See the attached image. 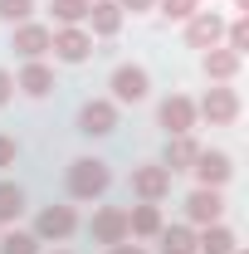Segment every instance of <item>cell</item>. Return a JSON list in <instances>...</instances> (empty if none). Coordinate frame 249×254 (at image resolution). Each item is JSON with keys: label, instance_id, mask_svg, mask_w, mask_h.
<instances>
[{"label": "cell", "instance_id": "1", "mask_svg": "<svg viewBox=\"0 0 249 254\" xmlns=\"http://www.w3.org/2000/svg\"><path fill=\"white\" fill-rule=\"evenodd\" d=\"M68 190H73L78 200L103 195V190H108V166H103L98 157H78L73 166H68Z\"/></svg>", "mask_w": 249, "mask_h": 254}, {"label": "cell", "instance_id": "2", "mask_svg": "<svg viewBox=\"0 0 249 254\" xmlns=\"http://www.w3.org/2000/svg\"><path fill=\"white\" fill-rule=\"evenodd\" d=\"M113 93H118V103H142V98L152 93V78H147V68L123 64V68L113 73Z\"/></svg>", "mask_w": 249, "mask_h": 254}, {"label": "cell", "instance_id": "3", "mask_svg": "<svg viewBox=\"0 0 249 254\" xmlns=\"http://www.w3.org/2000/svg\"><path fill=\"white\" fill-rule=\"evenodd\" d=\"M88 230H93L98 245H108V250H113V245H123V240H127V210H118V205H103V210L93 215V225H88Z\"/></svg>", "mask_w": 249, "mask_h": 254}, {"label": "cell", "instance_id": "4", "mask_svg": "<svg viewBox=\"0 0 249 254\" xmlns=\"http://www.w3.org/2000/svg\"><path fill=\"white\" fill-rule=\"evenodd\" d=\"M161 127L171 132V137H186L190 127H195V103L181 93H171L166 103H161Z\"/></svg>", "mask_w": 249, "mask_h": 254}, {"label": "cell", "instance_id": "5", "mask_svg": "<svg viewBox=\"0 0 249 254\" xmlns=\"http://www.w3.org/2000/svg\"><path fill=\"white\" fill-rule=\"evenodd\" d=\"M78 127H83L88 137H108V132L118 127V108H113V103H103V98H93V103H83V108H78Z\"/></svg>", "mask_w": 249, "mask_h": 254}, {"label": "cell", "instance_id": "6", "mask_svg": "<svg viewBox=\"0 0 249 254\" xmlns=\"http://www.w3.org/2000/svg\"><path fill=\"white\" fill-rule=\"evenodd\" d=\"M220 34H225V20H220V15H210V10H195V15L186 20V44H190V49H205V44L215 49Z\"/></svg>", "mask_w": 249, "mask_h": 254}, {"label": "cell", "instance_id": "7", "mask_svg": "<svg viewBox=\"0 0 249 254\" xmlns=\"http://www.w3.org/2000/svg\"><path fill=\"white\" fill-rule=\"evenodd\" d=\"M132 190L156 205V200L171 190V171H166V166H137V171H132Z\"/></svg>", "mask_w": 249, "mask_h": 254}, {"label": "cell", "instance_id": "8", "mask_svg": "<svg viewBox=\"0 0 249 254\" xmlns=\"http://www.w3.org/2000/svg\"><path fill=\"white\" fill-rule=\"evenodd\" d=\"M49 49H54L63 64H83L88 49H93V39H88L83 30H59V34H49Z\"/></svg>", "mask_w": 249, "mask_h": 254}, {"label": "cell", "instance_id": "9", "mask_svg": "<svg viewBox=\"0 0 249 254\" xmlns=\"http://www.w3.org/2000/svg\"><path fill=\"white\" fill-rule=\"evenodd\" d=\"M186 215H190L195 225H215L220 215H225V200H220V190H215V186H200V190L186 200Z\"/></svg>", "mask_w": 249, "mask_h": 254}, {"label": "cell", "instance_id": "10", "mask_svg": "<svg viewBox=\"0 0 249 254\" xmlns=\"http://www.w3.org/2000/svg\"><path fill=\"white\" fill-rule=\"evenodd\" d=\"M34 230H39V240H68L73 235V210L68 205H44Z\"/></svg>", "mask_w": 249, "mask_h": 254}, {"label": "cell", "instance_id": "11", "mask_svg": "<svg viewBox=\"0 0 249 254\" xmlns=\"http://www.w3.org/2000/svg\"><path fill=\"white\" fill-rule=\"evenodd\" d=\"M200 113H205L215 127L235 123V113H240V98H235V88H210V93H205V103H200Z\"/></svg>", "mask_w": 249, "mask_h": 254}, {"label": "cell", "instance_id": "12", "mask_svg": "<svg viewBox=\"0 0 249 254\" xmlns=\"http://www.w3.org/2000/svg\"><path fill=\"white\" fill-rule=\"evenodd\" d=\"M10 49H15L20 59H39V54L49 49V30H44V25H20L15 39H10Z\"/></svg>", "mask_w": 249, "mask_h": 254}, {"label": "cell", "instance_id": "13", "mask_svg": "<svg viewBox=\"0 0 249 254\" xmlns=\"http://www.w3.org/2000/svg\"><path fill=\"white\" fill-rule=\"evenodd\" d=\"M190 171L200 176V186H225V181H230V157H225V152H200Z\"/></svg>", "mask_w": 249, "mask_h": 254}, {"label": "cell", "instance_id": "14", "mask_svg": "<svg viewBox=\"0 0 249 254\" xmlns=\"http://www.w3.org/2000/svg\"><path fill=\"white\" fill-rule=\"evenodd\" d=\"M195 157H200V147L190 142V132L166 142V171H190V166H195Z\"/></svg>", "mask_w": 249, "mask_h": 254}, {"label": "cell", "instance_id": "15", "mask_svg": "<svg viewBox=\"0 0 249 254\" xmlns=\"http://www.w3.org/2000/svg\"><path fill=\"white\" fill-rule=\"evenodd\" d=\"M15 88H25V93L30 98H44L49 93V88H54V73H49V68H44V64H25V73H20V83H15Z\"/></svg>", "mask_w": 249, "mask_h": 254}, {"label": "cell", "instance_id": "16", "mask_svg": "<svg viewBox=\"0 0 249 254\" xmlns=\"http://www.w3.org/2000/svg\"><path fill=\"white\" fill-rule=\"evenodd\" d=\"M88 20H93L98 34H118L123 30V10L113 5V0H98V5H88Z\"/></svg>", "mask_w": 249, "mask_h": 254}, {"label": "cell", "instance_id": "17", "mask_svg": "<svg viewBox=\"0 0 249 254\" xmlns=\"http://www.w3.org/2000/svg\"><path fill=\"white\" fill-rule=\"evenodd\" d=\"M161 235V254H195V235L186 225H171V230H156Z\"/></svg>", "mask_w": 249, "mask_h": 254}, {"label": "cell", "instance_id": "18", "mask_svg": "<svg viewBox=\"0 0 249 254\" xmlns=\"http://www.w3.org/2000/svg\"><path fill=\"white\" fill-rule=\"evenodd\" d=\"M205 73H210V78H235V73H240V54H235V49H210V54H205Z\"/></svg>", "mask_w": 249, "mask_h": 254}, {"label": "cell", "instance_id": "19", "mask_svg": "<svg viewBox=\"0 0 249 254\" xmlns=\"http://www.w3.org/2000/svg\"><path fill=\"white\" fill-rule=\"evenodd\" d=\"M195 250H205V254H230V250H235V235H230L225 225H210V230L195 240Z\"/></svg>", "mask_w": 249, "mask_h": 254}, {"label": "cell", "instance_id": "20", "mask_svg": "<svg viewBox=\"0 0 249 254\" xmlns=\"http://www.w3.org/2000/svg\"><path fill=\"white\" fill-rule=\"evenodd\" d=\"M127 230H132V235H156V230H161V215H156L152 200H147V205H137V210L127 215Z\"/></svg>", "mask_w": 249, "mask_h": 254}, {"label": "cell", "instance_id": "21", "mask_svg": "<svg viewBox=\"0 0 249 254\" xmlns=\"http://www.w3.org/2000/svg\"><path fill=\"white\" fill-rule=\"evenodd\" d=\"M20 210H25V190L15 181H0V220H20Z\"/></svg>", "mask_w": 249, "mask_h": 254}, {"label": "cell", "instance_id": "22", "mask_svg": "<svg viewBox=\"0 0 249 254\" xmlns=\"http://www.w3.org/2000/svg\"><path fill=\"white\" fill-rule=\"evenodd\" d=\"M0 254H39V240L15 230V235H5V240H0Z\"/></svg>", "mask_w": 249, "mask_h": 254}, {"label": "cell", "instance_id": "23", "mask_svg": "<svg viewBox=\"0 0 249 254\" xmlns=\"http://www.w3.org/2000/svg\"><path fill=\"white\" fill-rule=\"evenodd\" d=\"M88 5H93V0H54L49 10L59 15L63 25H73V20H83V15H88Z\"/></svg>", "mask_w": 249, "mask_h": 254}, {"label": "cell", "instance_id": "24", "mask_svg": "<svg viewBox=\"0 0 249 254\" xmlns=\"http://www.w3.org/2000/svg\"><path fill=\"white\" fill-rule=\"evenodd\" d=\"M30 10H34V0H0V20H30Z\"/></svg>", "mask_w": 249, "mask_h": 254}, {"label": "cell", "instance_id": "25", "mask_svg": "<svg viewBox=\"0 0 249 254\" xmlns=\"http://www.w3.org/2000/svg\"><path fill=\"white\" fill-rule=\"evenodd\" d=\"M161 15H171V20H190V15H195V0H161Z\"/></svg>", "mask_w": 249, "mask_h": 254}, {"label": "cell", "instance_id": "26", "mask_svg": "<svg viewBox=\"0 0 249 254\" xmlns=\"http://www.w3.org/2000/svg\"><path fill=\"white\" fill-rule=\"evenodd\" d=\"M230 49H235V54H245V49H249V25H245V20L230 25Z\"/></svg>", "mask_w": 249, "mask_h": 254}, {"label": "cell", "instance_id": "27", "mask_svg": "<svg viewBox=\"0 0 249 254\" xmlns=\"http://www.w3.org/2000/svg\"><path fill=\"white\" fill-rule=\"evenodd\" d=\"M15 152H20V147H15V137H0V171L15 161Z\"/></svg>", "mask_w": 249, "mask_h": 254}, {"label": "cell", "instance_id": "28", "mask_svg": "<svg viewBox=\"0 0 249 254\" xmlns=\"http://www.w3.org/2000/svg\"><path fill=\"white\" fill-rule=\"evenodd\" d=\"M10 93H15V78H10V73L0 68V103H10Z\"/></svg>", "mask_w": 249, "mask_h": 254}, {"label": "cell", "instance_id": "29", "mask_svg": "<svg viewBox=\"0 0 249 254\" xmlns=\"http://www.w3.org/2000/svg\"><path fill=\"white\" fill-rule=\"evenodd\" d=\"M123 5H127V10H152L156 0H123Z\"/></svg>", "mask_w": 249, "mask_h": 254}, {"label": "cell", "instance_id": "30", "mask_svg": "<svg viewBox=\"0 0 249 254\" xmlns=\"http://www.w3.org/2000/svg\"><path fill=\"white\" fill-rule=\"evenodd\" d=\"M108 254H142V250H137V245H113Z\"/></svg>", "mask_w": 249, "mask_h": 254}, {"label": "cell", "instance_id": "31", "mask_svg": "<svg viewBox=\"0 0 249 254\" xmlns=\"http://www.w3.org/2000/svg\"><path fill=\"white\" fill-rule=\"evenodd\" d=\"M230 254H245V250H230Z\"/></svg>", "mask_w": 249, "mask_h": 254}]
</instances>
